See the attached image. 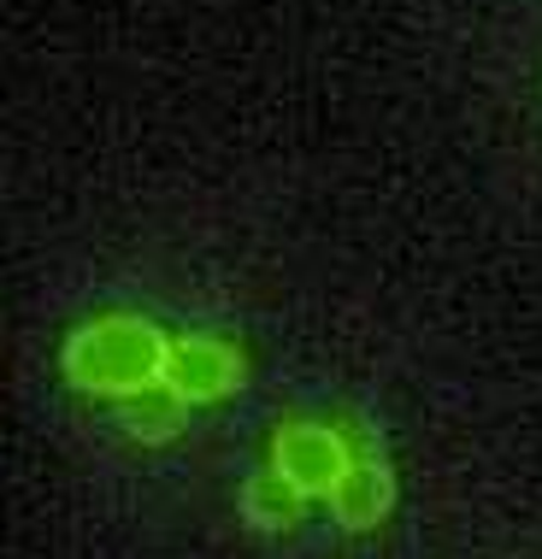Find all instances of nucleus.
<instances>
[{
  "label": "nucleus",
  "mask_w": 542,
  "mask_h": 559,
  "mask_svg": "<svg viewBox=\"0 0 542 559\" xmlns=\"http://www.w3.org/2000/svg\"><path fill=\"white\" fill-rule=\"evenodd\" d=\"M330 512H337L342 531H372V524H384L389 512H396V465L384 460V453H354L349 477L337 483V495H330Z\"/></svg>",
  "instance_id": "4"
},
{
  "label": "nucleus",
  "mask_w": 542,
  "mask_h": 559,
  "mask_svg": "<svg viewBox=\"0 0 542 559\" xmlns=\"http://www.w3.org/2000/svg\"><path fill=\"white\" fill-rule=\"evenodd\" d=\"M189 425V406L172 395V389H142L136 401H125V430L136 436V442H148V448H160V442H177Z\"/></svg>",
  "instance_id": "6"
},
{
  "label": "nucleus",
  "mask_w": 542,
  "mask_h": 559,
  "mask_svg": "<svg viewBox=\"0 0 542 559\" xmlns=\"http://www.w3.org/2000/svg\"><path fill=\"white\" fill-rule=\"evenodd\" d=\"M271 465H278L307 501H330L337 483L349 477V465H354V448L337 425H319V418H283V425L271 430Z\"/></svg>",
  "instance_id": "2"
},
{
  "label": "nucleus",
  "mask_w": 542,
  "mask_h": 559,
  "mask_svg": "<svg viewBox=\"0 0 542 559\" xmlns=\"http://www.w3.org/2000/svg\"><path fill=\"white\" fill-rule=\"evenodd\" d=\"M243 377H248V359L224 336H177L172 359H165V389L184 406H213L224 395H236Z\"/></svg>",
  "instance_id": "3"
},
{
  "label": "nucleus",
  "mask_w": 542,
  "mask_h": 559,
  "mask_svg": "<svg viewBox=\"0 0 542 559\" xmlns=\"http://www.w3.org/2000/svg\"><path fill=\"white\" fill-rule=\"evenodd\" d=\"M301 507H307V495H301L278 465L254 472L248 489H243V519L254 524V531H290V524L301 519Z\"/></svg>",
  "instance_id": "5"
},
{
  "label": "nucleus",
  "mask_w": 542,
  "mask_h": 559,
  "mask_svg": "<svg viewBox=\"0 0 542 559\" xmlns=\"http://www.w3.org/2000/svg\"><path fill=\"white\" fill-rule=\"evenodd\" d=\"M165 359H172V336L142 312H101V319L71 330L59 347L66 383L95 401H136L142 389H160Z\"/></svg>",
  "instance_id": "1"
}]
</instances>
